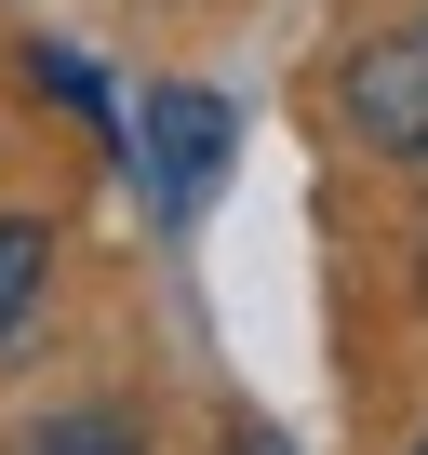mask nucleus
Returning <instances> with one entry per match:
<instances>
[{"mask_svg":"<svg viewBox=\"0 0 428 455\" xmlns=\"http://www.w3.org/2000/svg\"><path fill=\"white\" fill-rule=\"evenodd\" d=\"M228 94H201V81H174V94H147V121H134V161H147V201L161 214H201L214 201V174H228Z\"/></svg>","mask_w":428,"mask_h":455,"instance_id":"nucleus-1","label":"nucleus"},{"mask_svg":"<svg viewBox=\"0 0 428 455\" xmlns=\"http://www.w3.org/2000/svg\"><path fill=\"white\" fill-rule=\"evenodd\" d=\"M348 121H361V148L428 161V28H401V41H361V54H348Z\"/></svg>","mask_w":428,"mask_h":455,"instance_id":"nucleus-2","label":"nucleus"},{"mask_svg":"<svg viewBox=\"0 0 428 455\" xmlns=\"http://www.w3.org/2000/svg\"><path fill=\"white\" fill-rule=\"evenodd\" d=\"M41 255H54V242H41V214H0V335L28 322V295H41Z\"/></svg>","mask_w":428,"mask_h":455,"instance_id":"nucleus-3","label":"nucleus"},{"mask_svg":"<svg viewBox=\"0 0 428 455\" xmlns=\"http://www.w3.org/2000/svg\"><path fill=\"white\" fill-rule=\"evenodd\" d=\"M28 455H134V428H121V415H67V428H41Z\"/></svg>","mask_w":428,"mask_h":455,"instance_id":"nucleus-4","label":"nucleus"},{"mask_svg":"<svg viewBox=\"0 0 428 455\" xmlns=\"http://www.w3.org/2000/svg\"><path fill=\"white\" fill-rule=\"evenodd\" d=\"M28 68H41V94H67V108H94V121H107V81H94L81 54H28Z\"/></svg>","mask_w":428,"mask_h":455,"instance_id":"nucleus-5","label":"nucleus"},{"mask_svg":"<svg viewBox=\"0 0 428 455\" xmlns=\"http://www.w3.org/2000/svg\"><path fill=\"white\" fill-rule=\"evenodd\" d=\"M242 455H281V442H268V428H242Z\"/></svg>","mask_w":428,"mask_h":455,"instance_id":"nucleus-6","label":"nucleus"},{"mask_svg":"<svg viewBox=\"0 0 428 455\" xmlns=\"http://www.w3.org/2000/svg\"><path fill=\"white\" fill-rule=\"evenodd\" d=\"M415 455H428V442H415Z\"/></svg>","mask_w":428,"mask_h":455,"instance_id":"nucleus-7","label":"nucleus"}]
</instances>
